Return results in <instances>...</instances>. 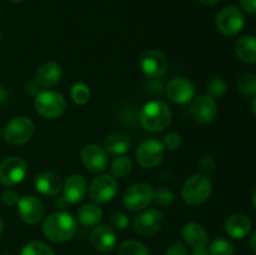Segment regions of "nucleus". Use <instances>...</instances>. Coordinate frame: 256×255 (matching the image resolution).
<instances>
[{"mask_svg": "<svg viewBox=\"0 0 256 255\" xmlns=\"http://www.w3.org/2000/svg\"><path fill=\"white\" fill-rule=\"evenodd\" d=\"M42 234L52 242H64L72 239L78 232V220L68 212L50 214L42 222Z\"/></svg>", "mask_w": 256, "mask_h": 255, "instance_id": "1", "label": "nucleus"}, {"mask_svg": "<svg viewBox=\"0 0 256 255\" xmlns=\"http://www.w3.org/2000/svg\"><path fill=\"white\" fill-rule=\"evenodd\" d=\"M172 112L169 105L162 100L148 102L139 112V122L146 132H160L172 122Z\"/></svg>", "mask_w": 256, "mask_h": 255, "instance_id": "2", "label": "nucleus"}, {"mask_svg": "<svg viewBox=\"0 0 256 255\" xmlns=\"http://www.w3.org/2000/svg\"><path fill=\"white\" fill-rule=\"evenodd\" d=\"M212 192V182L205 174H194L185 180L182 198L188 205H200L206 202Z\"/></svg>", "mask_w": 256, "mask_h": 255, "instance_id": "3", "label": "nucleus"}, {"mask_svg": "<svg viewBox=\"0 0 256 255\" xmlns=\"http://www.w3.org/2000/svg\"><path fill=\"white\" fill-rule=\"evenodd\" d=\"M34 106L40 116L45 119H58L66 110V100L60 92L44 90L34 96Z\"/></svg>", "mask_w": 256, "mask_h": 255, "instance_id": "4", "label": "nucleus"}, {"mask_svg": "<svg viewBox=\"0 0 256 255\" xmlns=\"http://www.w3.org/2000/svg\"><path fill=\"white\" fill-rule=\"evenodd\" d=\"M154 192L152 185L146 182L132 184L125 190L122 204L130 212H142L154 202Z\"/></svg>", "mask_w": 256, "mask_h": 255, "instance_id": "5", "label": "nucleus"}, {"mask_svg": "<svg viewBox=\"0 0 256 255\" xmlns=\"http://www.w3.org/2000/svg\"><path fill=\"white\" fill-rule=\"evenodd\" d=\"M34 135V122L28 116H15L4 128L2 136L10 145H22Z\"/></svg>", "mask_w": 256, "mask_h": 255, "instance_id": "6", "label": "nucleus"}, {"mask_svg": "<svg viewBox=\"0 0 256 255\" xmlns=\"http://www.w3.org/2000/svg\"><path fill=\"white\" fill-rule=\"evenodd\" d=\"M119 185L112 175L102 174L92 180L88 188L90 199L96 204H106L118 194Z\"/></svg>", "mask_w": 256, "mask_h": 255, "instance_id": "7", "label": "nucleus"}, {"mask_svg": "<svg viewBox=\"0 0 256 255\" xmlns=\"http://www.w3.org/2000/svg\"><path fill=\"white\" fill-rule=\"evenodd\" d=\"M245 25V18L238 6L230 5L220 10L215 19L218 32L225 36H234L239 34Z\"/></svg>", "mask_w": 256, "mask_h": 255, "instance_id": "8", "label": "nucleus"}, {"mask_svg": "<svg viewBox=\"0 0 256 255\" xmlns=\"http://www.w3.org/2000/svg\"><path fill=\"white\" fill-rule=\"evenodd\" d=\"M28 164L22 158L9 156L0 162V182L8 188L15 186L25 179Z\"/></svg>", "mask_w": 256, "mask_h": 255, "instance_id": "9", "label": "nucleus"}, {"mask_svg": "<svg viewBox=\"0 0 256 255\" xmlns=\"http://www.w3.org/2000/svg\"><path fill=\"white\" fill-rule=\"evenodd\" d=\"M164 225V214L159 209H144L132 220V228L142 236H152Z\"/></svg>", "mask_w": 256, "mask_h": 255, "instance_id": "10", "label": "nucleus"}, {"mask_svg": "<svg viewBox=\"0 0 256 255\" xmlns=\"http://www.w3.org/2000/svg\"><path fill=\"white\" fill-rule=\"evenodd\" d=\"M136 162L144 169H152L162 164L165 156V148L158 139L144 140L136 149Z\"/></svg>", "mask_w": 256, "mask_h": 255, "instance_id": "11", "label": "nucleus"}, {"mask_svg": "<svg viewBox=\"0 0 256 255\" xmlns=\"http://www.w3.org/2000/svg\"><path fill=\"white\" fill-rule=\"evenodd\" d=\"M140 69L142 74L152 79L162 76L168 72L169 60L166 55L158 49H150L145 52L140 58Z\"/></svg>", "mask_w": 256, "mask_h": 255, "instance_id": "12", "label": "nucleus"}, {"mask_svg": "<svg viewBox=\"0 0 256 255\" xmlns=\"http://www.w3.org/2000/svg\"><path fill=\"white\" fill-rule=\"evenodd\" d=\"M195 92H196V89H195L194 82L188 78H174L170 80L166 86L168 98L170 102L175 104H189L194 100Z\"/></svg>", "mask_w": 256, "mask_h": 255, "instance_id": "13", "label": "nucleus"}, {"mask_svg": "<svg viewBox=\"0 0 256 255\" xmlns=\"http://www.w3.org/2000/svg\"><path fill=\"white\" fill-rule=\"evenodd\" d=\"M82 162L90 172H102L109 165L108 152L98 144L85 145L80 152Z\"/></svg>", "mask_w": 256, "mask_h": 255, "instance_id": "14", "label": "nucleus"}, {"mask_svg": "<svg viewBox=\"0 0 256 255\" xmlns=\"http://www.w3.org/2000/svg\"><path fill=\"white\" fill-rule=\"evenodd\" d=\"M18 212L22 222L29 225H34L42 219L45 208L39 198L34 196V195H25L19 199Z\"/></svg>", "mask_w": 256, "mask_h": 255, "instance_id": "15", "label": "nucleus"}, {"mask_svg": "<svg viewBox=\"0 0 256 255\" xmlns=\"http://www.w3.org/2000/svg\"><path fill=\"white\" fill-rule=\"evenodd\" d=\"M218 112L216 102L210 95H200L195 98L190 106V114L195 122L200 124H209L215 119Z\"/></svg>", "mask_w": 256, "mask_h": 255, "instance_id": "16", "label": "nucleus"}, {"mask_svg": "<svg viewBox=\"0 0 256 255\" xmlns=\"http://www.w3.org/2000/svg\"><path fill=\"white\" fill-rule=\"evenodd\" d=\"M118 236L109 225H96L90 234V242L100 252H110L116 246Z\"/></svg>", "mask_w": 256, "mask_h": 255, "instance_id": "17", "label": "nucleus"}, {"mask_svg": "<svg viewBox=\"0 0 256 255\" xmlns=\"http://www.w3.org/2000/svg\"><path fill=\"white\" fill-rule=\"evenodd\" d=\"M62 192H64V199L66 202H70V204L82 202L88 192L86 180L79 174L70 175L62 184Z\"/></svg>", "mask_w": 256, "mask_h": 255, "instance_id": "18", "label": "nucleus"}, {"mask_svg": "<svg viewBox=\"0 0 256 255\" xmlns=\"http://www.w3.org/2000/svg\"><path fill=\"white\" fill-rule=\"evenodd\" d=\"M35 189L44 196H55L62 189V178L54 172H42L34 179Z\"/></svg>", "mask_w": 256, "mask_h": 255, "instance_id": "19", "label": "nucleus"}, {"mask_svg": "<svg viewBox=\"0 0 256 255\" xmlns=\"http://www.w3.org/2000/svg\"><path fill=\"white\" fill-rule=\"evenodd\" d=\"M62 78V69L59 62H46L38 69L35 82L40 88H52L60 82Z\"/></svg>", "mask_w": 256, "mask_h": 255, "instance_id": "20", "label": "nucleus"}, {"mask_svg": "<svg viewBox=\"0 0 256 255\" xmlns=\"http://www.w3.org/2000/svg\"><path fill=\"white\" fill-rule=\"evenodd\" d=\"M182 234L184 242L192 249L194 248H206L208 242H209V235H208L206 230L198 222H188L182 228Z\"/></svg>", "mask_w": 256, "mask_h": 255, "instance_id": "21", "label": "nucleus"}, {"mask_svg": "<svg viewBox=\"0 0 256 255\" xmlns=\"http://www.w3.org/2000/svg\"><path fill=\"white\" fill-rule=\"evenodd\" d=\"M252 230V222L244 214H232L225 222V232L232 239H242Z\"/></svg>", "mask_w": 256, "mask_h": 255, "instance_id": "22", "label": "nucleus"}, {"mask_svg": "<svg viewBox=\"0 0 256 255\" xmlns=\"http://www.w3.org/2000/svg\"><path fill=\"white\" fill-rule=\"evenodd\" d=\"M130 146H132V140L129 135L125 132H112L105 139L102 148L108 154L119 156L129 152Z\"/></svg>", "mask_w": 256, "mask_h": 255, "instance_id": "23", "label": "nucleus"}, {"mask_svg": "<svg viewBox=\"0 0 256 255\" xmlns=\"http://www.w3.org/2000/svg\"><path fill=\"white\" fill-rule=\"evenodd\" d=\"M235 52L242 62L255 64L256 62V36L244 35L235 42Z\"/></svg>", "mask_w": 256, "mask_h": 255, "instance_id": "24", "label": "nucleus"}, {"mask_svg": "<svg viewBox=\"0 0 256 255\" xmlns=\"http://www.w3.org/2000/svg\"><path fill=\"white\" fill-rule=\"evenodd\" d=\"M102 219V210L98 204H85L78 210V222L86 228L96 226Z\"/></svg>", "mask_w": 256, "mask_h": 255, "instance_id": "25", "label": "nucleus"}, {"mask_svg": "<svg viewBox=\"0 0 256 255\" xmlns=\"http://www.w3.org/2000/svg\"><path fill=\"white\" fill-rule=\"evenodd\" d=\"M132 170V162L126 155H119L112 160L110 165V172L114 178L122 179V178L128 176Z\"/></svg>", "mask_w": 256, "mask_h": 255, "instance_id": "26", "label": "nucleus"}, {"mask_svg": "<svg viewBox=\"0 0 256 255\" xmlns=\"http://www.w3.org/2000/svg\"><path fill=\"white\" fill-rule=\"evenodd\" d=\"M118 255H150V252L139 240H126L119 246Z\"/></svg>", "mask_w": 256, "mask_h": 255, "instance_id": "27", "label": "nucleus"}, {"mask_svg": "<svg viewBox=\"0 0 256 255\" xmlns=\"http://www.w3.org/2000/svg\"><path fill=\"white\" fill-rule=\"evenodd\" d=\"M70 96H72V102L78 105H85L90 100L92 92H90L89 86L84 82H75L70 90Z\"/></svg>", "mask_w": 256, "mask_h": 255, "instance_id": "28", "label": "nucleus"}, {"mask_svg": "<svg viewBox=\"0 0 256 255\" xmlns=\"http://www.w3.org/2000/svg\"><path fill=\"white\" fill-rule=\"evenodd\" d=\"M20 255H55L54 250L42 242H30L22 246Z\"/></svg>", "mask_w": 256, "mask_h": 255, "instance_id": "29", "label": "nucleus"}, {"mask_svg": "<svg viewBox=\"0 0 256 255\" xmlns=\"http://www.w3.org/2000/svg\"><path fill=\"white\" fill-rule=\"evenodd\" d=\"M209 252L210 255H234L235 248L229 240L224 238H218L210 244Z\"/></svg>", "mask_w": 256, "mask_h": 255, "instance_id": "30", "label": "nucleus"}, {"mask_svg": "<svg viewBox=\"0 0 256 255\" xmlns=\"http://www.w3.org/2000/svg\"><path fill=\"white\" fill-rule=\"evenodd\" d=\"M238 89L242 94L244 95H252L256 92V76L254 74H242V76L238 79Z\"/></svg>", "mask_w": 256, "mask_h": 255, "instance_id": "31", "label": "nucleus"}, {"mask_svg": "<svg viewBox=\"0 0 256 255\" xmlns=\"http://www.w3.org/2000/svg\"><path fill=\"white\" fill-rule=\"evenodd\" d=\"M208 95H210L212 98H220L225 94L226 92V82L220 76H214L209 80L208 82Z\"/></svg>", "mask_w": 256, "mask_h": 255, "instance_id": "32", "label": "nucleus"}, {"mask_svg": "<svg viewBox=\"0 0 256 255\" xmlns=\"http://www.w3.org/2000/svg\"><path fill=\"white\" fill-rule=\"evenodd\" d=\"M174 192L169 188H159L156 192H154V202H156L159 206H169L174 202Z\"/></svg>", "mask_w": 256, "mask_h": 255, "instance_id": "33", "label": "nucleus"}, {"mask_svg": "<svg viewBox=\"0 0 256 255\" xmlns=\"http://www.w3.org/2000/svg\"><path fill=\"white\" fill-rule=\"evenodd\" d=\"M162 145H164L165 150H170V152H174V150H178L180 146H182V136L180 134L175 132H168L166 135L162 139Z\"/></svg>", "mask_w": 256, "mask_h": 255, "instance_id": "34", "label": "nucleus"}, {"mask_svg": "<svg viewBox=\"0 0 256 255\" xmlns=\"http://www.w3.org/2000/svg\"><path fill=\"white\" fill-rule=\"evenodd\" d=\"M130 220L125 212H115L114 214L110 216V224H112V229L116 230H124L126 229L128 225H129Z\"/></svg>", "mask_w": 256, "mask_h": 255, "instance_id": "35", "label": "nucleus"}, {"mask_svg": "<svg viewBox=\"0 0 256 255\" xmlns=\"http://www.w3.org/2000/svg\"><path fill=\"white\" fill-rule=\"evenodd\" d=\"M19 195H18V192H15V190L6 189L4 190L2 194V204L6 205V206H15V205H18V202H19Z\"/></svg>", "mask_w": 256, "mask_h": 255, "instance_id": "36", "label": "nucleus"}, {"mask_svg": "<svg viewBox=\"0 0 256 255\" xmlns=\"http://www.w3.org/2000/svg\"><path fill=\"white\" fill-rule=\"evenodd\" d=\"M165 255H190V252H188V249L182 242H178L166 250Z\"/></svg>", "mask_w": 256, "mask_h": 255, "instance_id": "37", "label": "nucleus"}, {"mask_svg": "<svg viewBox=\"0 0 256 255\" xmlns=\"http://www.w3.org/2000/svg\"><path fill=\"white\" fill-rule=\"evenodd\" d=\"M200 170L204 172H210L215 169V160L212 159V156H204L202 158L199 162Z\"/></svg>", "mask_w": 256, "mask_h": 255, "instance_id": "38", "label": "nucleus"}, {"mask_svg": "<svg viewBox=\"0 0 256 255\" xmlns=\"http://www.w3.org/2000/svg\"><path fill=\"white\" fill-rule=\"evenodd\" d=\"M242 10L249 14H256V0H240Z\"/></svg>", "mask_w": 256, "mask_h": 255, "instance_id": "39", "label": "nucleus"}, {"mask_svg": "<svg viewBox=\"0 0 256 255\" xmlns=\"http://www.w3.org/2000/svg\"><path fill=\"white\" fill-rule=\"evenodd\" d=\"M39 88L40 86H39V85H38V82H35V80H34V82H32H32H29L26 84V89H25V90H26L28 94L32 95V96H36V95L40 92H39Z\"/></svg>", "mask_w": 256, "mask_h": 255, "instance_id": "40", "label": "nucleus"}, {"mask_svg": "<svg viewBox=\"0 0 256 255\" xmlns=\"http://www.w3.org/2000/svg\"><path fill=\"white\" fill-rule=\"evenodd\" d=\"M192 255H210V252L206 248H194Z\"/></svg>", "mask_w": 256, "mask_h": 255, "instance_id": "41", "label": "nucleus"}, {"mask_svg": "<svg viewBox=\"0 0 256 255\" xmlns=\"http://www.w3.org/2000/svg\"><path fill=\"white\" fill-rule=\"evenodd\" d=\"M8 95H9L8 90L5 89L4 86H0V105H2L5 102H6Z\"/></svg>", "mask_w": 256, "mask_h": 255, "instance_id": "42", "label": "nucleus"}, {"mask_svg": "<svg viewBox=\"0 0 256 255\" xmlns=\"http://www.w3.org/2000/svg\"><path fill=\"white\" fill-rule=\"evenodd\" d=\"M250 248H252V252L256 254V230L252 232V236H250Z\"/></svg>", "mask_w": 256, "mask_h": 255, "instance_id": "43", "label": "nucleus"}, {"mask_svg": "<svg viewBox=\"0 0 256 255\" xmlns=\"http://www.w3.org/2000/svg\"><path fill=\"white\" fill-rule=\"evenodd\" d=\"M202 5H214L216 2H219L220 0H199Z\"/></svg>", "mask_w": 256, "mask_h": 255, "instance_id": "44", "label": "nucleus"}, {"mask_svg": "<svg viewBox=\"0 0 256 255\" xmlns=\"http://www.w3.org/2000/svg\"><path fill=\"white\" fill-rule=\"evenodd\" d=\"M4 229H5V224H4V220L2 219V218H0V235L2 234V232H4Z\"/></svg>", "mask_w": 256, "mask_h": 255, "instance_id": "45", "label": "nucleus"}, {"mask_svg": "<svg viewBox=\"0 0 256 255\" xmlns=\"http://www.w3.org/2000/svg\"><path fill=\"white\" fill-rule=\"evenodd\" d=\"M252 112L256 115V96L254 98V100H252Z\"/></svg>", "mask_w": 256, "mask_h": 255, "instance_id": "46", "label": "nucleus"}, {"mask_svg": "<svg viewBox=\"0 0 256 255\" xmlns=\"http://www.w3.org/2000/svg\"><path fill=\"white\" fill-rule=\"evenodd\" d=\"M252 204H254V206H255V209H256V189H255L254 194H252Z\"/></svg>", "mask_w": 256, "mask_h": 255, "instance_id": "47", "label": "nucleus"}, {"mask_svg": "<svg viewBox=\"0 0 256 255\" xmlns=\"http://www.w3.org/2000/svg\"><path fill=\"white\" fill-rule=\"evenodd\" d=\"M10 2H25V0H10Z\"/></svg>", "mask_w": 256, "mask_h": 255, "instance_id": "48", "label": "nucleus"}, {"mask_svg": "<svg viewBox=\"0 0 256 255\" xmlns=\"http://www.w3.org/2000/svg\"><path fill=\"white\" fill-rule=\"evenodd\" d=\"M0 42H2V32H0Z\"/></svg>", "mask_w": 256, "mask_h": 255, "instance_id": "49", "label": "nucleus"}, {"mask_svg": "<svg viewBox=\"0 0 256 255\" xmlns=\"http://www.w3.org/2000/svg\"><path fill=\"white\" fill-rule=\"evenodd\" d=\"M2 128H0V135H2Z\"/></svg>", "mask_w": 256, "mask_h": 255, "instance_id": "50", "label": "nucleus"}, {"mask_svg": "<svg viewBox=\"0 0 256 255\" xmlns=\"http://www.w3.org/2000/svg\"><path fill=\"white\" fill-rule=\"evenodd\" d=\"M2 255H10V254H2Z\"/></svg>", "mask_w": 256, "mask_h": 255, "instance_id": "51", "label": "nucleus"}]
</instances>
